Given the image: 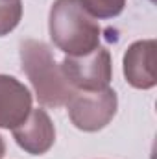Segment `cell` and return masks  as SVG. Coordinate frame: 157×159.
<instances>
[{
    "instance_id": "obj_1",
    "label": "cell",
    "mask_w": 157,
    "mask_h": 159,
    "mask_svg": "<svg viewBox=\"0 0 157 159\" xmlns=\"http://www.w3.org/2000/svg\"><path fill=\"white\" fill-rule=\"evenodd\" d=\"M48 32L67 56H83L100 46V24L79 0H56L50 7Z\"/></svg>"
},
{
    "instance_id": "obj_2",
    "label": "cell",
    "mask_w": 157,
    "mask_h": 159,
    "mask_svg": "<svg viewBox=\"0 0 157 159\" xmlns=\"http://www.w3.org/2000/svg\"><path fill=\"white\" fill-rule=\"evenodd\" d=\"M20 65L28 76L37 100L48 107H61L76 93L63 76L61 65L56 61L50 46L43 41L26 39L19 48Z\"/></svg>"
},
{
    "instance_id": "obj_3",
    "label": "cell",
    "mask_w": 157,
    "mask_h": 159,
    "mask_svg": "<svg viewBox=\"0 0 157 159\" xmlns=\"http://www.w3.org/2000/svg\"><path fill=\"white\" fill-rule=\"evenodd\" d=\"M118 98L111 87L100 91H76L67 102L70 122L81 131H100L117 115Z\"/></svg>"
},
{
    "instance_id": "obj_4",
    "label": "cell",
    "mask_w": 157,
    "mask_h": 159,
    "mask_svg": "<svg viewBox=\"0 0 157 159\" xmlns=\"http://www.w3.org/2000/svg\"><path fill=\"white\" fill-rule=\"evenodd\" d=\"M59 65L74 91H100L109 87L113 78L111 56L102 46L83 56H67Z\"/></svg>"
},
{
    "instance_id": "obj_5",
    "label": "cell",
    "mask_w": 157,
    "mask_h": 159,
    "mask_svg": "<svg viewBox=\"0 0 157 159\" xmlns=\"http://www.w3.org/2000/svg\"><path fill=\"white\" fill-rule=\"evenodd\" d=\"M17 144L32 156L46 154L56 141V128L44 109H32L30 115L20 122L17 128L11 129Z\"/></svg>"
},
{
    "instance_id": "obj_6",
    "label": "cell",
    "mask_w": 157,
    "mask_h": 159,
    "mask_svg": "<svg viewBox=\"0 0 157 159\" xmlns=\"http://www.w3.org/2000/svg\"><path fill=\"white\" fill-rule=\"evenodd\" d=\"M155 50L154 39L133 43L124 54V76L135 89H152L157 83L155 74Z\"/></svg>"
},
{
    "instance_id": "obj_7",
    "label": "cell",
    "mask_w": 157,
    "mask_h": 159,
    "mask_svg": "<svg viewBox=\"0 0 157 159\" xmlns=\"http://www.w3.org/2000/svg\"><path fill=\"white\" fill-rule=\"evenodd\" d=\"M32 109V94L28 87L13 76L0 74V128H17Z\"/></svg>"
},
{
    "instance_id": "obj_8",
    "label": "cell",
    "mask_w": 157,
    "mask_h": 159,
    "mask_svg": "<svg viewBox=\"0 0 157 159\" xmlns=\"http://www.w3.org/2000/svg\"><path fill=\"white\" fill-rule=\"evenodd\" d=\"M89 15L98 19H113L124 11L126 0H79Z\"/></svg>"
},
{
    "instance_id": "obj_9",
    "label": "cell",
    "mask_w": 157,
    "mask_h": 159,
    "mask_svg": "<svg viewBox=\"0 0 157 159\" xmlns=\"http://www.w3.org/2000/svg\"><path fill=\"white\" fill-rule=\"evenodd\" d=\"M22 19L20 0H0V37L13 32Z\"/></svg>"
},
{
    "instance_id": "obj_10",
    "label": "cell",
    "mask_w": 157,
    "mask_h": 159,
    "mask_svg": "<svg viewBox=\"0 0 157 159\" xmlns=\"http://www.w3.org/2000/svg\"><path fill=\"white\" fill-rule=\"evenodd\" d=\"M4 154H6V143H4V139L0 135V159L4 157Z\"/></svg>"
}]
</instances>
